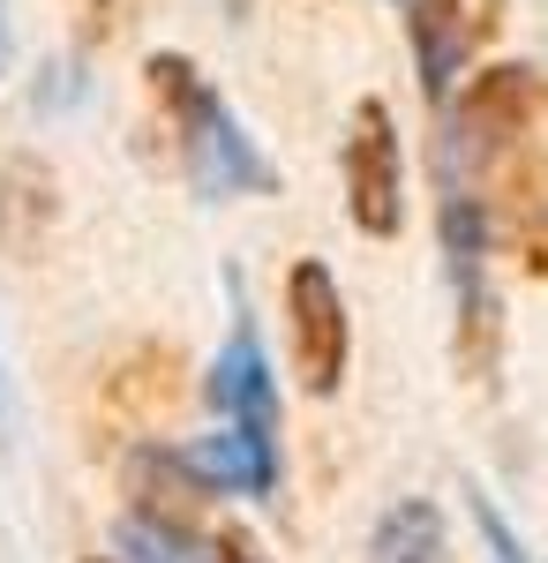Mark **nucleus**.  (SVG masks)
Masks as SVG:
<instances>
[{
    "label": "nucleus",
    "mask_w": 548,
    "mask_h": 563,
    "mask_svg": "<svg viewBox=\"0 0 548 563\" xmlns=\"http://www.w3.org/2000/svg\"><path fill=\"white\" fill-rule=\"evenodd\" d=\"M151 90L173 106V129H180V158L204 196H271V166L249 143V129L218 106V90L196 76V60L158 53L151 60Z\"/></svg>",
    "instance_id": "1"
},
{
    "label": "nucleus",
    "mask_w": 548,
    "mask_h": 563,
    "mask_svg": "<svg viewBox=\"0 0 548 563\" xmlns=\"http://www.w3.org/2000/svg\"><path fill=\"white\" fill-rule=\"evenodd\" d=\"M346 211L376 241H391L406 225V151H398V129H391L383 98H361L353 129H346Z\"/></svg>",
    "instance_id": "2"
},
{
    "label": "nucleus",
    "mask_w": 548,
    "mask_h": 563,
    "mask_svg": "<svg viewBox=\"0 0 548 563\" xmlns=\"http://www.w3.org/2000/svg\"><path fill=\"white\" fill-rule=\"evenodd\" d=\"M286 339H294V376L300 390L331 398L346 384V353H353V331H346V294L338 278L316 256H300L286 271Z\"/></svg>",
    "instance_id": "3"
},
{
    "label": "nucleus",
    "mask_w": 548,
    "mask_h": 563,
    "mask_svg": "<svg viewBox=\"0 0 548 563\" xmlns=\"http://www.w3.org/2000/svg\"><path fill=\"white\" fill-rule=\"evenodd\" d=\"M204 496H211V481L196 474L188 451H173V443H135V451H128V504H135L143 519L188 526Z\"/></svg>",
    "instance_id": "4"
},
{
    "label": "nucleus",
    "mask_w": 548,
    "mask_h": 563,
    "mask_svg": "<svg viewBox=\"0 0 548 563\" xmlns=\"http://www.w3.org/2000/svg\"><path fill=\"white\" fill-rule=\"evenodd\" d=\"M211 406L226 413V421H241V429L278 435V384H271V361H263L249 323H233V339H226V353H218Z\"/></svg>",
    "instance_id": "5"
},
{
    "label": "nucleus",
    "mask_w": 548,
    "mask_h": 563,
    "mask_svg": "<svg viewBox=\"0 0 548 563\" xmlns=\"http://www.w3.org/2000/svg\"><path fill=\"white\" fill-rule=\"evenodd\" d=\"M188 459H196V474L211 481V496H271L278 488V435L241 429V421H226Z\"/></svg>",
    "instance_id": "6"
},
{
    "label": "nucleus",
    "mask_w": 548,
    "mask_h": 563,
    "mask_svg": "<svg viewBox=\"0 0 548 563\" xmlns=\"http://www.w3.org/2000/svg\"><path fill=\"white\" fill-rule=\"evenodd\" d=\"M534 113H541L534 68H489V76H473V90H465V135H481L489 151L518 143V135L534 129Z\"/></svg>",
    "instance_id": "7"
},
{
    "label": "nucleus",
    "mask_w": 548,
    "mask_h": 563,
    "mask_svg": "<svg viewBox=\"0 0 548 563\" xmlns=\"http://www.w3.org/2000/svg\"><path fill=\"white\" fill-rule=\"evenodd\" d=\"M45 225H53V174L39 158H8L0 166V249L8 256H39Z\"/></svg>",
    "instance_id": "8"
},
{
    "label": "nucleus",
    "mask_w": 548,
    "mask_h": 563,
    "mask_svg": "<svg viewBox=\"0 0 548 563\" xmlns=\"http://www.w3.org/2000/svg\"><path fill=\"white\" fill-rule=\"evenodd\" d=\"M369 563H451V533H443V511L436 504H391L369 533Z\"/></svg>",
    "instance_id": "9"
},
{
    "label": "nucleus",
    "mask_w": 548,
    "mask_h": 563,
    "mask_svg": "<svg viewBox=\"0 0 548 563\" xmlns=\"http://www.w3.org/2000/svg\"><path fill=\"white\" fill-rule=\"evenodd\" d=\"M465 15L459 0H414V53H421V90L428 98H443L451 90V76H459L465 60Z\"/></svg>",
    "instance_id": "10"
},
{
    "label": "nucleus",
    "mask_w": 548,
    "mask_h": 563,
    "mask_svg": "<svg viewBox=\"0 0 548 563\" xmlns=\"http://www.w3.org/2000/svg\"><path fill=\"white\" fill-rule=\"evenodd\" d=\"M113 549H121V563H211L196 541H188V526L143 519V511H128V519L113 526Z\"/></svg>",
    "instance_id": "11"
},
{
    "label": "nucleus",
    "mask_w": 548,
    "mask_h": 563,
    "mask_svg": "<svg viewBox=\"0 0 548 563\" xmlns=\"http://www.w3.org/2000/svg\"><path fill=\"white\" fill-rule=\"evenodd\" d=\"M481 249H489V218H481V203H473L465 188H451V196H443V256L459 271V286H473Z\"/></svg>",
    "instance_id": "12"
},
{
    "label": "nucleus",
    "mask_w": 548,
    "mask_h": 563,
    "mask_svg": "<svg viewBox=\"0 0 548 563\" xmlns=\"http://www.w3.org/2000/svg\"><path fill=\"white\" fill-rule=\"evenodd\" d=\"M473 526H481V541H489V563H526V549H518V533L504 526V511L473 488Z\"/></svg>",
    "instance_id": "13"
},
{
    "label": "nucleus",
    "mask_w": 548,
    "mask_h": 563,
    "mask_svg": "<svg viewBox=\"0 0 548 563\" xmlns=\"http://www.w3.org/2000/svg\"><path fill=\"white\" fill-rule=\"evenodd\" d=\"M211 563H263V549H255L249 526H226V533H218V556H211Z\"/></svg>",
    "instance_id": "14"
},
{
    "label": "nucleus",
    "mask_w": 548,
    "mask_h": 563,
    "mask_svg": "<svg viewBox=\"0 0 548 563\" xmlns=\"http://www.w3.org/2000/svg\"><path fill=\"white\" fill-rule=\"evenodd\" d=\"M0 421H8V390H0Z\"/></svg>",
    "instance_id": "15"
},
{
    "label": "nucleus",
    "mask_w": 548,
    "mask_h": 563,
    "mask_svg": "<svg viewBox=\"0 0 548 563\" xmlns=\"http://www.w3.org/2000/svg\"><path fill=\"white\" fill-rule=\"evenodd\" d=\"M98 563H121V556H98Z\"/></svg>",
    "instance_id": "16"
}]
</instances>
